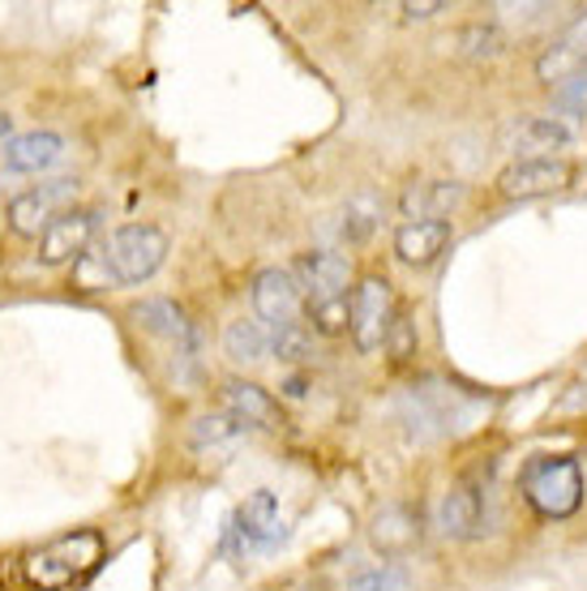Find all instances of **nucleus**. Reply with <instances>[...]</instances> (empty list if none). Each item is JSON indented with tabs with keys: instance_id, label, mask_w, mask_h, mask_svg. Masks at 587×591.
<instances>
[{
	"instance_id": "f257e3e1",
	"label": "nucleus",
	"mask_w": 587,
	"mask_h": 591,
	"mask_svg": "<svg viewBox=\"0 0 587 591\" xmlns=\"http://www.w3.org/2000/svg\"><path fill=\"white\" fill-rule=\"evenodd\" d=\"M519 489H523L528 506L536 514H545V518H570V514L584 506V468L570 455H541V459H532L523 468Z\"/></svg>"
},
{
	"instance_id": "f03ea898",
	"label": "nucleus",
	"mask_w": 587,
	"mask_h": 591,
	"mask_svg": "<svg viewBox=\"0 0 587 591\" xmlns=\"http://www.w3.org/2000/svg\"><path fill=\"white\" fill-rule=\"evenodd\" d=\"M163 262H167V232L155 228V223H124L104 244V266L120 287L146 283Z\"/></svg>"
},
{
	"instance_id": "7ed1b4c3",
	"label": "nucleus",
	"mask_w": 587,
	"mask_h": 591,
	"mask_svg": "<svg viewBox=\"0 0 587 591\" xmlns=\"http://www.w3.org/2000/svg\"><path fill=\"white\" fill-rule=\"evenodd\" d=\"M99 552H104V540L95 532H74L65 540H52L47 549L31 552L26 557V579L43 591H65L74 588L81 574L95 570Z\"/></svg>"
},
{
	"instance_id": "20e7f679",
	"label": "nucleus",
	"mask_w": 587,
	"mask_h": 591,
	"mask_svg": "<svg viewBox=\"0 0 587 591\" xmlns=\"http://www.w3.org/2000/svg\"><path fill=\"white\" fill-rule=\"evenodd\" d=\"M78 176H52L9 201V228L18 237H43L61 215L78 210Z\"/></svg>"
},
{
	"instance_id": "39448f33",
	"label": "nucleus",
	"mask_w": 587,
	"mask_h": 591,
	"mask_svg": "<svg viewBox=\"0 0 587 591\" xmlns=\"http://www.w3.org/2000/svg\"><path fill=\"white\" fill-rule=\"evenodd\" d=\"M394 314H399V305H394L391 283L378 275L360 278L352 287V343L356 348H360V352L387 348Z\"/></svg>"
},
{
	"instance_id": "423d86ee",
	"label": "nucleus",
	"mask_w": 587,
	"mask_h": 591,
	"mask_svg": "<svg viewBox=\"0 0 587 591\" xmlns=\"http://www.w3.org/2000/svg\"><path fill=\"white\" fill-rule=\"evenodd\" d=\"M104 228V210L99 206H78L69 215H61L47 232L40 237V262L43 266H65V262H81L90 240Z\"/></svg>"
},
{
	"instance_id": "0eeeda50",
	"label": "nucleus",
	"mask_w": 587,
	"mask_h": 591,
	"mask_svg": "<svg viewBox=\"0 0 587 591\" xmlns=\"http://www.w3.org/2000/svg\"><path fill=\"white\" fill-rule=\"evenodd\" d=\"M305 287L296 283L292 271H262V275L253 278V314L258 321H267L271 330H283V326H296L301 314H305Z\"/></svg>"
},
{
	"instance_id": "6e6552de",
	"label": "nucleus",
	"mask_w": 587,
	"mask_h": 591,
	"mask_svg": "<svg viewBox=\"0 0 587 591\" xmlns=\"http://www.w3.org/2000/svg\"><path fill=\"white\" fill-rule=\"evenodd\" d=\"M575 180V167L566 158H514L507 172L498 176V194L510 201H532L566 189Z\"/></svg>"
},
{
	"instance_id": "1a4fd4ad",
	"label": "nucleus",
	"mask_w": 587,
	"mask_h": 591,
	"mask_svg": "<svg viewBox=\"0 0 587 591\" xmlns=\"http://www.w3.org/2000/svg\"><path fill=\"white\" fill-rule=\"evenodd\" d=\"M296 283L305 287V300L309 305H326V300H344L348 296V283H352V266L344 253H326V249H314L296 262Z\"/></svg>"
},
{
	"instance_id": "9d476101",
	"label": "nucleus",
	"mask_w": 587,
	"mask_h": 591,
	"mask_svg": "<svg viewBox=\"0 0 587 591\" xmlns=\"http://www.w3.org/2000/svg\"><path fill=\"white\" fill-rule=\"evenodd\" d=\"M587 69V13H579L570 26H562L557 31V40L548 43L545 52H541V61H536V78L541 81H570L579 78Z\"/></svg>"
},
{
	"instance_id": "9b49d317",
	"label": "nucleus",
	"mask_w": 587,
	"mask_h": 591,
	"mask_svg": "<svg viewBox=\"0 0 587 591\" xmlns=\"http://www.w3.org/2000/svg\"><path fill=\"white\" fill-rule=\"evenodd\" d=\"M464 201H468L464 180H416V185H407V194L399 197V210L407 215V223H421V219L446 223Z\"/></svg>"
},
{
	"instance_id": "f8f14e48",
	"label": "nucleus",
	"mask_w": 587,
	"mask_h": 591,
	"mask_svg": "<svg viewBox=\"0 0 587 591\" xmlns=\"http://www.w3.org/2000/svg\"><path fill=\"white\" fill-rule=\"evenodd\" d=\"M502 146L519 158H553L570 146V129L557 117H523L502 133Z\"/></svg>"
},
{
	"instance_id": "ddd939ff",
	"label": "nucleus",
	"mask_w": 587,
	"mask_h": 591,
	"mask_svg": "<svg viewBox=\"0 0 587 591\" xmlns=\"http://www.w3.org/2000/svg\"><path fill=\"white\" fill-rule=\"evenodd\" d=\"M232 536L244 540V549H271L283 536V518L271 489H258L253 497H244V506L232 518Z\"/></svg>"
},
{
	"instance_id": "4468645a",
	"label": "nucleus",
	"mask_w": 587,
	"mask_h": 591,
	"mask_svg": "<svg viewBox=\"0 0 587 591\" xmlns=\"http://www.w3.org/2000/svg\"><path fill=\"white\" fill-rule=\"evenodd\" d=\"M219 398L228 407V416H236L244 429H279L283 416H279V403L262 391L258 382H244V377H228L219 386Z\"/></svg>"
},
{
	"instance_id": "2eb2a0df",
	"label": "nucleus",
	"mask_w": 587,
	"mask_h": 591,
	"mask_svg": "<svg viewBox=\"0 0 587 591\" xmlns=\"http://www.w3.org/2000/svg\"><path fill=\"white\" fill-rule=\"evenodd\" d=\"M133 321H138L146 335H159V339L176 343L181 352H194V348H197V335H194V321H189V314H185L176 300H167V296L138 300V305H133Z\"/></svg>"
},
{
	"instance_id": "dca6fc26",
	"label": "nucleus",
	"mask_w": 587,
	"mask_h": 591,
	"mask_svg": "<svg viewBox=\"0 0 587 591\" xmlns=\"http://www.w3.org/2000/svg\"><path fill=\"white\" fill-rule=\"evenodd\" d=\"M69 151V142L52 129H31V133H18L4 142V167L9 172H47L56 167Z\"/></svg>"
},
{
	"instance_id": "f3484780",
	"label": "nucleus",
	"mask_w": 587,
	"mask_h": 591,
	"mask_svg": "<svg viewBox=\"0 0 587 591\" xmlns=\"http://www.w3.org/2000/svg\"><path fill=\"white\" fill-rule=\"evenodd\" d=\"M369 540H373V549L382 552L387 561L412 552L421 545V514L407 511V506H382L369 518Z\"/></svg>"
},
{
	"instance_id": "a211bd4d",
	"label": "nucleus",
	"mask_w": 587,
	"mask_h": 591,
	"mask_svg": "<svg viewBox=\"0 0 587 591\" xmlns=\"http://www.w3.org/2000/svg\"><path fill=\"white\" fill-rule=\"evenodd\" d=\"M480 514H485V502H480V489L476 484H450L437 502V532L450 536V540H468L480 527Z\"/></svg>"
},
{
	"instance_id": "6ab92c4d",
	"label": "nucleus",
	"mask_w": 587,
	"mask_h": 591,
	"mask_svg": "<svg viewBox=\"0 0 587 591\" xmlns=\"http://www.w3.org/2000/svg\"><path fill=\"white\" fill-rule=\"evenodd\" d=\"M450 244V223H437V219H421V223H403L394 232V253L403 266H433Z\"/></svg>"
},
{
	"instance_id": "aec40b11",
	"label": "nucleus",
	"mask_w": 587,
	"mask_h": 591,
	"mask_svg": "<svg viewBox=\"0 0 587 591\" xmlns=\"http://www.w3.org/2000/svg\"><path fill=\"white\" fill-rule=\"evenodd\" d=\"M224 355L232 364H262L271 355V330L253 317H236L224 330Z\"/></svg>"
},
{
	"instance_id": "412c9836",
	"label": "nucleus",
	"mask_w": 587,
	"mask_h": 591,
	"mask_svg": "<svg viewBox=\"0 0 587 591\" xmlns=\"http://www.w3.org/2000/svg\"><path fill=\"white\" fill-rule=\"evenodd\" d=\"M446 43H450V52L464 56V61H493V56L507 52V35H502L498 26H485V22L459 26Z\"/></svg>"
},
{
	"instance_id": "4be33fe9",
	"label": "nucleus",
	"mask_w": 587,
	"mask_h": 591,
	"mask_svg": "<svg viewBox=\"0 0 587 591\" xmlns=\"http://www.w3.org/2000/svg\"><path fill=\"white\" fill-rule=\"evenodd\" d=\"M344 591H412V579L399 561H373V566H360L344 583Z\"/></svg>"
},
{
	"instance_id": "5701e85b",
	"label": "nucleus",
	"mask_w": 587,
	"mask_h": 591,
	"mask_svg": "<svg viewBox=\"0 0 587 591\" xmlns=\"http://www.w3.org/2000/svg\"><path fill=\"white\" fill-rule=\"evenodd\" d=\"M244 425L228 416V412H215V416H197L194 429H189V441H194L197 450H206V446H219V441H232Z\"/></svg>"
},
{
	"instance_id": "b1692460",
	"label": "nucleus",
	"mask_w": 587,
	"mask_h": 591,
	"mask_svg": "<svg viewBox=\"0 0 587 591\" xmlns=\"http://www.w3.org/2000/svg\"><path fill=\"white\" fill-rule=\"evenodd\" d=\"M271 352L287 364H301L314 355V335L296 321V326H283V330H271Z\"/></svg>"
},
{
	"instance_id": "393cba45",
	"label": "nucleus",
	"mask_w": 587,
	"mask_h": 591,
	"mask_svg": "<svg viewBox=\"0 0 587 591\" xmlns=\"http://www.w3.org/2000/svg\"><path fill=\"white\" fill-rule=\"evenodd\" d=\"M309 317H314L317 335L335 339V335L352 330V296H344V300H326V305H309Z\"/></svg>"
},
{
	"instance_id": "a878e982",
	"label": "nucleus",
	"mask_w": 587,
	"mask_h": 591,
	"mask_svg": "<svg viewBox=\"0 0 587 591\" xmlns=\"http://www.w3.org/2000/svg\"><path fill=\"white\" fill-rule=\"evenodd\" d=\"M378 219H382V210H378V201H369V197H356L352 206H348V219H344V237L348 240H365L373 228H378Z\"/></svg>"
},
{
	"instance_id": "bb28decb",
	"label": "nucleus",
	"mask_w": 587,
	"mask_h": 591,
	"mask_svg": "<svg viewBox=\"0 0 587 591\" xmlns=\"http://www.w3.org/2000/svg\"><path fill=\"white\" fill-rule=\"evenodd\" d=\"M387 352H391V360H407V355L416 352V330H412V321H407V314L399 309L391 321V335H387Z\"/></svg>"
},
{
	"instance_id": "cd10ccee",
	"label": "nucleus",
	"mask_w": 587,
	"mask_h": 591,
	"mask_svg": "<svg viewBox=\"0 0 587 591\" xmlns=\"http://www.w3.org/2000/svg\"><path fill=\"white\" fill-rule=\"evenodd\" d=\"M553 103H557V112H587V69L579 78L562 81L553 90Z\"/></svg>"
},
{
	"instance_id": "c85d7f7f",
	"label": "nucleus",
	"mask_w": 587,
	"mask_h": 591,
	"mask_svg": "<svg viewBox=\"0 0 587 591\" xmlns=\"http://www.w3.org/2000/svg\"><path fill=\"white\" fill-rule=\"evenodd\" d=\"M399 13L416 22V18H433V13H446V4H442V0H421V4H412V0H407V4H399Z\"/></svg>"
},
{
	"instance_id": "c756f323",
	"label": "nucleus",
	"mask_w": 587,
	"mask_h": 591,
	"mask_svg": "<svg viewBox=\"0 0 587 591\" xmlns=\"http://www.w3.org/2000/svg\"><path fill=\"white\" fill-rule=\"evenodd\" d=\"M9 129H13V117L0 108V138H9Z\"/></svg>"
},
{
	"instance_id": "7c9ffc66",
	"label": "nucleus",
	"mask_w": 587,
	"mask_h": 591,
	"mask_svg": "<svg viewBox=\"0 0 587 591\" xmlns=\"http://www.w3.org/2000/svg\"><path fill=\"white\" fill-rule=\"evenodd\" d=\"M287 394H292V398H301V394H305V382H301V377H292V382H287Z\"/></svg>"
}]
</instances>
